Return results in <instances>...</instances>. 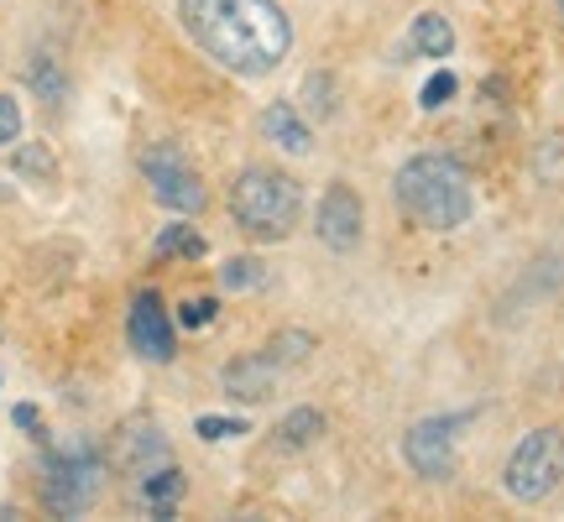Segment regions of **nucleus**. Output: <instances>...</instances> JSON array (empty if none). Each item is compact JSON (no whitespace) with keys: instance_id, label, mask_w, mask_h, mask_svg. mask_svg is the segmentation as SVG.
<instances>
[{"instance_id":"f257e3e1","label":"nucleus","mask_w":564,"mask_h":522,"mask_svg":"<svg viewBox=\"0 0 564 522\" xmlns=\"http://www.w3.org/2000/svg\"><path fill=\"white\" fill-rule=\"evenodd\" d=\"M178 17L209 58L246 79L272 74L293 53V21L278 0H178Z\"/></svg>"},{"instance_id":"f03ea898","label":"nucleus","mask_w":564,"mask_h":522,"mask_svg":"<svg viewBox=\"0 0 564 522\" xmlns=\"http://www.w3.org/2000/svg\"><path fill=\"white\" fill-rule=\"evenodd\" d=\"M392 199L403 204V215H413L423 230H460L470 220V209H476L465 167L455 157H444V152L408 157L398 167V178H392Z\"/></svg>"},{"instance_id":"7ed1b4c3","label":"nucleus","mask_w":564,"mask_h":522,"mask_svg":"<svg viewBox=\"0 0 564 522\" xmlns=\"http://www.w3.org/2000/svg\"><path fill=\"white\" fill-rule=\"evenodd\" d=\"M230 215L246 236L257 241H282L303 215V188L278 167H246L230 183Z\"/></svg>"},{"instance_id":"20e7f679","label":"nucleus","mask_w":564,"mask_h":522,"mask_svg":"<svg viewBox=\"0 0 564 522\" xmlns=\"http://www.w3.org/2000/svg\"><path fill=\"white\" fill-rule=\"evenodd\" d=\"M105 486V460L89 444H63L58 455H47V476H42V502L58 518H79Z\"/></svg>"},{"instance_id":"39448f33","label":"nucleus","mask_w":564,"mask_h":522,"mask_svg":"<svg viewBox=\"0 0 564 522\" xmlns=\"http://www.w3.org/2000/svg\"><path fill=\"white\" fill-rule=\"evenodd\" d=\"M560 476H564V434L560 428H533L512 449L502 486L512 502H544L549 491L560 486Z\"/></svg>"},{"instance_id":"423d86ee","label":"nucleus","mask_w":564,"mask_h":522,"mask_svg":"<svg viewBox=\"0 0 564 522\" xmlns=\"http://www.w3.org/2000/svg\"><path fill=\"white\" fill-rule=\"evenodd\" d=\"M141 178L152 183V199L167 204L173 215H199L204 199H209L194 162L183 157V146H173V141H158V146L141 152Z\"/></svg>"},{"instance_id":"0eeeda50","label":"nucleus","mask_w":564,"mask_h":522,"mask_svg":"<svg viewBox=\"0 0 564 522\" xmlns=\"http://www.w3.org/2000/svg\"><path fill=\"white\" fill-rule=\"evenodd\" d=\"M455 428H460V418H423L403 434V460L423 481H449L455 476Z\"/></svg>"},{"instance_id":"6e6552de","label":"nucleus","mask_w":564,"mask_h":522,"mask_svg":"<svg viewBox=\"0 0 564 522\" xmlns=\"http://www.w3.org/2000/svg\"><path fill=\"white\" fill-rule=\"evenodd\" d=\"M314 230H319V241L329 246V251H356V246H361L366 209H361V199H356L350 183H329V188H324Z\"/></svg>"},{"instance_id":"1a4fd4ad","label":"nucleus","mask_w":564,"mask_h":522,"mask_svg":"<svg viewBox=\"0 0 564 522\" xmlns=\"http://www.w3.org/2000/svg\"><path fill=\"white\" fill-rule=\"evenodd\" d=\"M126 335H131V350H137L141 361H173V319H167V308H162L158 293H137L131 303V319H126Z\"/></svg>"},{"instance_id":"9d476101","label":"nucleus","mask_w":564,"mask_h":522,"mask_svg":"<svg viewBox=\"0 0 564 522\" xmlns=\"http://www.w3.org/2000/svg\"><path fill=\"white\" fill-rule=\"evenodd\" d=\"M288 377V366L272 356V350H257V356H241V361H230L220 371V382L230 398H241V402H262L278 392V382Z\"/></svg>"},{"instance_id":"9b49d317","label":"nucleus","mask_w":564,"mask_h":522,"mask_svg":"<svg viewBox=\"0 0 564 522\" xmlns=\"http://www.w3.org/2000/svg\"><path fill=\"white\" fill-rule=\"evenodd\" d=\"M262 137L267 141H278L282 152H293V157H303V152H308V126L299 121V110H293V105H267L262 110Z\"/></svg>"},{"instance_id":"f8f14e48","label":"nucleus","mask_w":564,"mask_h":522,"mask_svg":"<svg viewBox=\"0 0 564 522\" xmlns=\"http://www.w3.org/2000/svg\"><path fill=\"white\" fill-rule=\"evenodd\" d=\"M408 47L423 53V58H449V53H455V26H449L440 11H423V17L413 21V32H408Z\"/></svg>"},{"instance_id":"ddd939ff","label":"nucleus","mask_w":564,"mask_h":522,"mask_svg":"<svg viewBox=\"0 0 564 522\" xmlns=\"http://www.w3.org/2000/svg\"><path fill=\"white\" fill-rule=\"evenodd\" d=\"M324 434V418L314 413V407H293L288 418L278 423V439H272V449H282V455H293V449H308V444Z\"/></svg>"},{"instance_id":"4468645a","label":"nucleus","mask_w":564,"mask_h":522,"mask_svg":"<svg viewBox=\"0 0 564 522\" xmlns=\"http://www.w3.org/2000/svg\"><path fill=\"white\" fill-rule=\"evenodd\" d=\"M141 497H147V507L158 512V518H167L173 507H178V497H183V470H147V481H141Z\"/></svg>"},{"instance_id":"2eb2a0df","label":"nucleus","mask_w":564,"mask_h":522,"mask_svg":"<svg viewBox=\"0 0 564 522\" xmlns=\"http://www.w3.org/2000/svg\"><path fill=\"white\" fill-rule=\"evenodd\" d=\"M152 251H158V257H173V251H178V257H204V236L199 230H194V225H167V230H162L158 236V246H152Z\"/></svg>"},{"instance_id":"dca6fc26","label":"nucleus","mask_w":564,"mask_h":522,"mask_svg":"<svg viewBox=\"0 0 564 522\" xmlns=\"http://www.w3.org/2000/svg\"><path fill=\"white\" fill-rule=\"evenodd\" d=\"M32 89H37L47 105H63V100H68V79H63V68L53 58H37V63H32Z\"/></svg>"},{"instance_id":"f3484780","label":"nucleus","mask_w":564,"mask_h":522,"mask_svg":"<svg viewBox=\"0 0 564 522\" xmlns=\"http://www.w3.org/2000/svg\"><path fill=\"white\" fill-rule=\"evenodd\" d=\"M267 350H272L282 366H299V361H308L314 335H308V329H282V335H272V340H267Z\"/></svg>"},{"instance_id":"a211bd4d","label":"nucleus","mask_w":564,"mask_h":522,"mask_svg":"<svg viewBox=\"0 0 564 522\" xmlns=\"http://www.w3.org/2000/svg\"><path fill=\"white\" fill-rule=\"evenodd\" d=\"M267 272H262V261L257 257H230L225 261V272H220V287L225 293H246V287H257Z\"/></svg>"},{"instance_id":"6ab92c4d","label":"nucleus","mask_w":564,"mask_h":522,"mask_svg":"<svg viewBox=\"0 0 564 522\" xmlns=\"http://www.w3.org/2000/svg\"><path fill=\"white\" fill-rule=\"evenodd\" d=\"M303 100H308V110H314L319 121H329V116H335V79H329V74H308V79H303Z\"/></svg>"},{"instance_id":"aec40b11","label":"nucleus","mask_w":564,"mask_h":522,"mask_svg":"<svg viewBox=\"0 0 564 522\" xmlns=\"http://www.w3.org/2000/svg\"><path fill=\"white\" fill-rule=\"evenodd\" d=\"M455 89H460V84H455V74H449V68H440V74H434V79L423 84L419 105H423V110H440L444 100H455Z\"/></svg>"},{"instance_id":"412c9836","label":"nucleus","mask_w":564,"mask_h":522,"mask_svg":"<svg viewBox=\"0 0 564 522\" xmlns=\"http://www.w3.org/2000/svg\"><path fill=\"white\" fill-rule=\"evenodd\" d=\"M17 173H32V178H53L58 167L47 157V146H21L17 152Z\"/></svg>"},{"instance_id":"4be33fe9","label":"nucleus","mask_w":564,"mask_h":522,"mask_svg":"<svg viewBox=\"0 0 564 522\" xmlns=\"http://www.w3.org/2000/svg\"><path fill=\"white\" fill-rule=\"evenodd\" d=\"M209 319H215V298H188L178 308V324H183V329H204Z\"/></svg>"},{"instance_id":"5701e85b","label":"nucleus","mask_w":564,"mask_h":522,"mask_svg":"<svg viewBox=\"0 0 564 522\" xmlns=\"http://www.w3.org/2000/svg\"><path fill=\"white\" fill-rule=\"evenodd\" d=\"M21 137V105L11 95H0V146H11Z\"/></svg>"},{"instance_id":"b1692460","label":"nucleus","mask_w":564,"mask_h":522,"mask_svg":"<svg viewBox=\"0 0 564 522\" xmlns=\"http://www.w3.org/2000/svg\"><path fill=\"white\" fill-rule=\"evenodd\" d=\"M236 434H246L241 418H199V439H236Z\"/></svg>"},{"instance_id":"393cba45","label":"nucleus","mask_w":564,"mask_h":522,"mask_svg":"<svg viewBox=\"0 0 564 522\" xmlns=\"http://www.w3.org/2000/svg\"><path fill=\"white\" fill-rule=\"evenodd\" d=\"M17 423H21V428H37V407H26V402H21V407H17Z\"/></svg>"},{"instance_id":"a878e982","label":"nucleus","mask_w":564,"mask_h":522,"mask_svg":"<svg viewBox=\"0 0 564 522\" xmlns=\"http://www.w3.org/2000/svg\"><path fill=\"white\" fill-rule=\"evenodd\" d=\"M0 518H11V507H0Z\"/></svg>"},{"instance_id":"bb28decb","label":"nucleus","mask_w":564,"mask_h":522,"mask_svg":"<svg viewBox=\"0 0 564 522\" xmlns=\"http://www.w3.org/2000/svg\"><path fill=\"white\" fill-rule=\"evenodd\" d=\"M560 17H564V0H560Z\"/></svg>"}]
</instances>
